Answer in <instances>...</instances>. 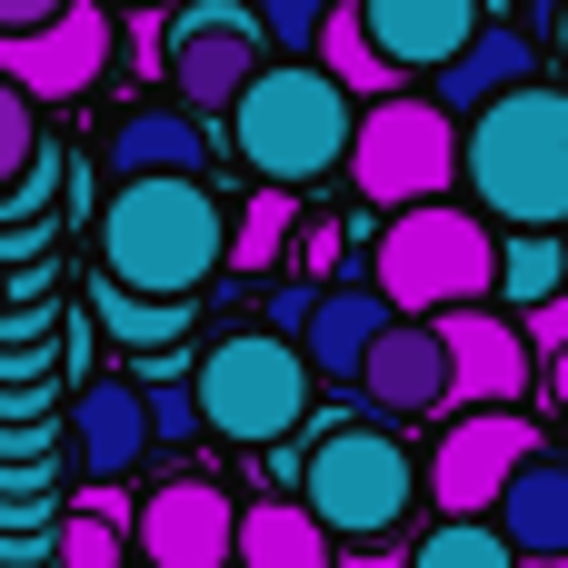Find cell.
I'll list each match as a JSON object with an SVG mask.
<instances>
[{"label": "cell", "mask_w": 568, "mask_h": 568, "mask_svg": "<svg viewBox=\"0 0 568 568\" xmlns=\"http://www.w3.org/2000/svg\"><path fill=\"white\" fill-rule=\"evenodd\" d=\"M100 270L130 280V290H170V300H200L210 270H230V210L210 190V170H130L90 230Z\"/></svg>", "instance_id": "cell-1"}, {"label": "cell", "mask_w": 568, "mask_h": 568, "mask_svg": "<svg viewBox=\"0 0 568 568\" xmlns=\"http://www.w3.org/2000/svg\"><path fill=\"white\" fill-rule=\"evenodd\" d=\"M459 180L509 230H568V90L519 80V90L479 100L459 130Z\"/></svg>", "instance_id": "cell-2"}, {"label": "cell", "mask_w": 568, "mask_h": 568, "mask_svg": "<svg viewBox=\"0 0 568 568\" xmlns=\"http://www.w3.org/2000/svg\"><path fill=\"white\" fill-rule=\"evenodd\" d=\"M349 90L310 60V50H270L250 80H240V100H230V150L260 170V180H280V190H300V180H320V170H339V150H349Z\"/></svg>", "instance_id": "cell-3"}, {"label": "cell", "mask_w": 568, "mask_h": 568, "mask_svg": "<svg viewBox=\"0 0 568 568\" xmlns=\"http://www.w3.org/2000/svg\"><path fill=\"white\" fill-rule=\"evenodd\" d=\"M369 260H379V270H369L379 300L409 310V320H439V310H459V300H489V280H499L489 220H479V210H449V190L389 210V230H379Z\"/></svg>", "instance_id": "cell-4"}, {"label": "cell", "mask_w": 568, "mask_h": 568, "mask_svg": "<svg viewBox=\"0 0 568 568\" xmlns=\"http://www.w3.org/2000/svg\"><path fill=\"white\" fill-rule=\"evenodd\" d=\"M349 190L369 200V210H409V200H439L449 180H459V110H439V100H399V90H379L359 120H349Z\"/></svg>", "instance_id": "cell-5"}, {"label": "cell", "mask_w": 568, "mask_h": 568, "mask_svg": "<svg viewBox=\"0 0 568 568\" xmlns=\"http://www.w3.org/2000/svg\"><path fill=\"white\" fill-rule=\"evenodd\" d=\"M310 419V359L300 339L280 329H230L210 359H200V429L260 449V439H290Z\"/></svg>", "instance_id": "cell-6"}, {"label": "cell", "mask_w": 568, "mask_h": 568, "mask_svg": "<svg viewBox=\"0 0 568 568\" xmlns=\"http://www.w3.org/2000/svg\"><path fill=\"white\" fill-rule=\"evenodd\" d=\"M300 499L320 509L329 539H399L419 509V469L389 429H329L300 459Z\"/></svg>", "instance_id": "cell-7"}, {"label": "cell", "mask_w": 568, "mask_h": 568, "mask_svg": "<svg viewBox=\"0 0 568 568\" xmlns=\"http://www.w3.org/2000/svg\"><path fill=\"white\" fill-rule=\"evenodd\" d=\"M230 529H240V499L210 489L200 469L160 479V489L130 509V549L150 568H230Z\"/></svg>", "instance_id": "cell-8"}, {"label": "cell", "mask_w": 568, "mask_h": 568, "mask_svg": "<svg viewBox=\"0 0 568 568\" xmlns=\"http://www.w3.org/2000/svg\"><path fill=\"white\" fill-rule=\"evenodd\" d=\"M539 449V419H519V399H479L469 419H449V439L429 449V499L439 509H489L499 479Z\"/></svg>", "instance_id": "cell-9"}, {"label": "cell", "mask_w": 568, "mask_h": 568, "mask_svg": "<svg viewBox=\"0 0 568 568\" xmlns=\"http://www.w3.org/2000/svg\"><path fill=\"white\" fill-rule=\"evenodd\" d=\"M429 329H439V349H449V409L529 399V339H519V320H509V310L459 300V310H439Z\"/></svg>", "instance_id": "cell-10"}, {"label": "cell", "mask_w": 568, "mask_h": 568, "mask_svg": "<svg viewBox=\"0 0 568 568\" xmlns=\"http://www.w3.org/2000/svg\"><path fill=\"white\" fill-rule=\"evenodd\" d=\"M0 70L30 90V100H80L100 70H110V10H50L40 30H0Z\"/></svg>", "instance_id": "cell-11"}, {"label": "cell", "mask_w": 568, "mask_h": 568, "mask_svg": "<svg viewBox=\"0 0 568 568\" xmlns=\"http://www.w3.org/2000/svg\"><path fill=\"white\" fill-rule=\"evenodd\" d=\"M359 399H369L379 419H429V409H449V349H439V329L409 320V310H389V329H379L369 359H359Z\"/></svg>", "instance_id": "cell-12"}, {"label": "cell", "mask_w": 568, "mask_h": 568, "mask_svg": "<svg viewBox=\"0 0 568 568\" xmlns=\"http://www.w3.org/2000/svg\"><path fill=\"white\" fill-rule=\"evenodd\" d=\"M260 60H270V30H260V20H200V30L170 20V100L200 110V120L230 110L240 80H250Z\"/></svg>", "instance_id": "cell-13"}, {"label": "cell", "mask_w": 568, "mask_h": 568, "mask_svg": "<svg viewBox=\"0 0 568 568\" xmlns=\"http://www.w3.org/2000/svg\"><path fill=\"white\" fill-rule=\"evenodd\" d=\"M70 459H80V479H130L160 439H150V399H140V379H80V399H70Z\"/></svg>", "instance_id": "cell-14"}, {"label": "cell", "mask_w": 568, "mask_h": 568, "mask_svg": "<svg viewBox=\"0 0 568 568\" xmlns=\"http://www.w3.org/2000/svg\"><path fill=\"white\" fill-rule=\"evenodd\" d=\"M519 80H539V40H529L519 20H479V30L429 70V100L469 120L479 100H499V90H519Z\"/></svg>", "instance_id": "cell-15"}, {"label": "cell", "mask_w": 568, "mask_h": 568, "mask_svg": "<svg viewBox=\"0 0 568 568\" xmlns=\"http://www.w3.org/2000/svg\"><path fill=\"white\" fill-rule=\"evenodd\" d=\"M389 329V300H379V280L359 290H339V280H320V300H310V320H300V359H310V379H339V389H359V359H369V339Z\"/></svg>", "instance_id": "cell-16"}, {"label": "cell", "mask_w": 568, "mask_h": 568, "mask_svg": "<svg viewBox=\"0 0 568 568\" xmlns=\"http://www.w3.org/2000/svg\"><path fill=\"white\" fill-rule=\"evenodd\" d=\"M359 20H369V40H379L389 70H439L489 20V0H359Z\"/></svg>", "instance_id": "cell-17"}, {"label": "cell", "mask_w": 568, "mask_h": 568, "mask_svg": "<svg viewBox=\"0 0 568 568\" xmlns=\"http://www.w3.org/2000/svg\"><path fill=\"white\" fill-rule=\"evenodd\" d=\"M489 519H499V539H509L519 559H549V549H568V459H539V449H529V459L499 479Z\"/></svg>", "instance_id": "cell-18"}, {"label": "cell", "mask_w": 568, "mask_h": 568, "mask_svg": "<svg viewBox=\"0 0 568 568\" xmlns=\"http://www.w3.org/2000/svg\"><path fill=\"white\" fill-rule=\"evenodd\" d=\"M329 529H320V509L310 499H250L240 509V529H230V559L240 568H329Z\"/></svg>", "instance_id": "cell-19"}, {"label": "cell", "mask_w": 568, "mask_h": 568, "mask_svg": "<svg viewBox=\"0 0 568 568\" xmlns=\"http://www.w3.org/2000/svg\"><path fill=\"white\" fill-rule=\"evenodd\" d=\"M190 310H200V300H170V290H130V280L90 270V320H100L120 349H180V339H190Z\"/></svg>", "instance_id": "cell-20"}, {"label": "cell", "mask_w": 568, "mask_h": 568, "mask_svg": "<svg viewBox=\"0 0 568 568\" xmlns=\"http://www.w3.org/2000/svg\"><path fill=\"white\" fill-rule=\"evenodd\" d=\"M110 170L130 180V170H210V130H200V110H130L120 130H110Z\"/></svg>", "instance_id": "cell-21"}, {"label": "cell", "mask_w": 568, "mask_h": 568, "mask_svg": "<svg viewBox=\"0 0 568 568\" xmlns=\"http://www.w3.org/2000/svg\"><path fill=\"white\" fill-rule=\"evenodd\" d=\"M310 60L339 80V90H359V100H379L399 70L379 60V40H369V20H359V0H329L320 10V30H310Z\"/></svg>", "instance_id": "cell-22"}, {"label": "cell", "mask_w": 568, "mask_h": 568, "mask_svg": "<svg viewBox=\"0 0 568 568\" xmlns=\"http://www.w3.org/2000/svg\"><path fill=\"white\" fill-rule=\"evenodd\" d=\"M290 230H300V200L280 190V180H260L240 210H230V270H250V280H270L280 260H290Z\"/></svg>", "instance_id": "cell-23"}, {"label": "cell", "mask_w": 568, "mask_h": 568, "mask_svg": "<svg viewBox=\"0 0 568 568\" xmlns=\"http://www.w3.org/2000/svg\"><path fill=\"white\" fill-rule=\"evenodd\" d=\"M409 568H519V549L499 539L489 509H439V529L409 549Z\"/></svg>", "instance_id": "cell-24"}, {"label": "cell", "mask_w": 568, "mask_h": 568, "mask_svg": "<svg viewBox=\"0 0 568 568\" xmlns=\"http://www.w3.org/2000/svg\"><path fill=\"white\" fill-rule=\"evenodd\" d=\"M549 290H568V250H559V230H509V250H499V280H489V300L529 310V300H549Z\"/></svg>", "instance_id": "cell-25"}, {"label": "cell", "mask_w": 568, "mask_h": 568, "mask_svg": "<svg viewBox=\"0 0 568 568\" xmlns=\"http://www.w3.org/2000/svg\"><path fill=\"white\" fill-rule=\"evenodd\" d=\"M60 349H70V310H20V320H0V379H50Z\"/></svg>", "instance_id": "cell-26"}, {"label": "cell", "mask_w": 568, "mask_h": 568, "mask_svg": "<svg viewBox=\"0 0 568 568\" xmlns=\"http://www.w3.org/2000/svg\"><path fill=\"white\" fill-rule=\"evenodd\" d=\"M120 559H130V519H110V509H70L50 539V568H120Z\"/></svg>", "instance_id": "cell-27"}, {"label": "cell", "mask_w": 568, "mask_h": 568, "mask_svg": "<svg viewBox=\"0 0 568 568\" xmlns=\"http://www.w3.org/2000/svg\"><path fill=\"white\" fill-rule=\"evenodd\" d=\"M30 140H40V120H30V90L0 70V190L20 180V160H30Z\"/></svg>", "instance_id": "cell-28"}, {"label": "cell", "mask_w": 568, "mask_h": 568, "mask_svg": "<svg viewBox=\"0 0 568 568\" xmlns=\"http://www.w3.org/2000/svg\"><path fill=\"white\" fill-rule=\"evenodd\" d=\"M140 399H150V439H190V429H200V389H180V379H140Z\"/></svg>", "instance_id": "cell-29"}, {"label": "cell", "mask_w": 568, "mask_h": 568, "mask_svg": "<svg viewBox=\"0 0 568 568\" xmlns=\"http://www.w3.org/2000/svg\"><path fill=\"white\" fill-rule=\"evenodd\" d=\"M250 10H260L270 50H310V30H320V10H329V0H250Z\"/></svg>", "instance_id": "cell-30"}, {"label": "cell", "mask_w": 568, "mask_h": 568, "mask_svg": "<svg viewBox=\"0 0 568 568\" xmlns=\"http://www.w3.org/2000/svg\"><path fill=\"white\" fill-rule=\"evenodd\" d=\"M519 339H529V359L568 349V290H549V300H529V310H519Z\"/></svg>", "instance_id": "cell-31"}, {"label": "cell", "mask_w": 568, "mask_h": 568, "mask_svg": "<svg viewBox=\"0 0 568 568\" xmlns=\"http://www.w3.org/2000/svg\"><path fill=\"white\" fill-rule=\"evenodd\" d=\"M290 260H300L310 280H339V230H329V220H300V230H290Z\"/></svg>", "instance_id": "cell-32"}, {"label": "cell", "mask_w": 568, "mask_h": 568, "mask_svg": "<svg viewBox=\"0 0 568 568\" xmlns=\"http://www.w3.org/2000/svg\"><path fill=\"white\" fill-rule=\"evenodd\" d=\"M310 300H320V280H300V290H270V329H300V320H310Z\"/></svg>", "instance_id": "cell-33"}, {"label": "cell", "mask_w": 568, "mask_h": 568, "mask_svg": "<svg viewBox=\"0 0 568 568\" xmlns=\"http://www.w3.org/2000/svg\"><path fill=\"white\" fill-rule=\"evenodd\" d=\"M50 10H70V0H0V30H40Z\"/></svg>", "instance_id": "cell-34"}, {"label": "cell", "mask_w": 568, "mask_h": 568, "mask_svg": "<svg viewBox=\"0 0 568 568\" xmlns=\"http://www.w3.org/2000/svg\"><path fill=\"white\" fill-rule=\"evenodd\" d=\"M339 549H349V568H409L389 539H339Z\"/></svg>", "instance_id": "cell-35"}, {"label": "cell", "mask_w": 568, "mask_h": 568, "mask_svg": "<svg viewBox=\"0 0 568 568\" xmlns=\"http://www.w3.org/2000/svg\"><path fill=\"white\" fill-rule=\"evenodd\" d=\"M549 399L568 409V349H549Z\"/></svg>", "instance_id": "cell-36"}, {"label": "cell", "mask_w": 568, "mask_h": 568, "mask_svg": "<svg viewBox=\"0 0 568 568\" xmlns=\"http://www.w3.org/2000/svg\"><path fill=\"white\" fill-rule=\"evenodd\" d=\"M519 568H568V549H549V559H519Z\"/></svg>", "instance_id": "cell-37"}, {"label": "cell", "mask_w": 568, "mask_h": 568, "mask_svg": "<svg viewBox=\"0 0 568 568\" xmlns=\"http://www.w3.org/2000/svg\"><path fill=\"white\" fill-rule=\"evenodd\" d=\"M559 50H568V20H559Z\"/></svg>", "instance_id": "cell-38"}, {"label": "cell", "mask_w": 568, "mask_h": 568, "mask_svg": "<svg viewBox=\"0 0 568 568\" xmlns=\"http://www.w3.org/2000/svg\"><path fill=\"white\" fill-rule=\"evenodd\" d=\"M559 250H568V230H559Z\"/></svg>", "instance_id": "cell-39"}]
</instances>
